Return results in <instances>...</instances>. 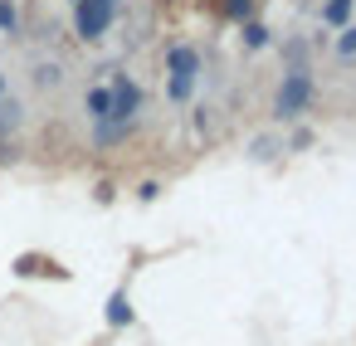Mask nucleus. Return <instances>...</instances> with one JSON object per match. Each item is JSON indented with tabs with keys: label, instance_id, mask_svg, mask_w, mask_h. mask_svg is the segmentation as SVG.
<instances>
[{
	"label": "nucleus",
	"instance_id": "obj_1",
	"mask_svg": "<svg viewBox=\"0 0 356 346\" xmlns=\"http://www.w3.org/2000/svg\"><path fill=\"white\" fill-rule=\"evenodd\" d=\"M312 98H317V79H312V69H283L268 113H273V122H298L302 113H312Z\"/></svg>",
	"mask_w": 356,
	"mask_h": 346
},
{
	"label": "nucleus",
	"instance_id": "obj_3",
	"mask_svg": "<svg viewBox=\"0 0 356 346\" xmlns=\"http://www.w3.org/2000/svg\"><path fill=\"white\" fill-rule=\"evenodd\" d=\"M122 15V0H79L74 6V35L83 44H98Z\"/></svg>",
	"mask_w": 356,
	"mask_h": 346
},
{
	"label": "nucleus",
	"instance_id": "obj_19",
	"mask_svg": "<svg viewBox=\"0 0 356 346\" xmlns=\"http://www.w3.org/2000/svg\"><path fill=\"white\" fill-rule=\"evenodd\" d=\"M0 98H6V74H0Z\"/></svg>",
	"mask_w": 356,
	"mask_h": 346
},
{
	"label": "nucleus",
	"instance_id": "obj_11",
	"mask_svg": "<svg viewBox=\"0 0 356 346\" xmlns=\"http://www.w3.org/2000/svg\"><path fill=\"white\" fill-rule=\"evenodd\" d=\"M278 54H283V69H307V40H302V35L283 40V44H278Z\"/></svg>",
	"mask_w": 356,
	"mask_h": 346
},
{
	"label": "nucleus",
	"instance_id": "obj_5",
	"mask_svg": "<svg viewBox=\"0 0 356 346\" xmlns=\"http://www.w3.org/2000/svg\"><path fill=\"white\" fill-rule=\"evenodd\" d=\"M200 69H205V59L195 44H166V79H195L200 83Z\"/></svg>",
	"mask_w": 356,
	"mask_h": 346
},
{
	"label": "nucleus",
	"instance_id": "obj_6",
	"mask_svg": "<svg viewBox=\"0 0 356 346\" xmlns=\"http://www.w3.org/2000/svg\"><path fill=\"white\" fill-rule=\"evenodd\" d=\"M83 117H88L93 127H103V122L113 117V88H108V79H103V83H93V88L83 93Z\"/></svg>",
	"mask_w": 356,
	"mask_h": 346
},
{
	"label": "nucleus",
	"instance_id": "obj_10",
	"mask_svg": "<svg viewBox=\"0 0 356 346\" xmlns=\"http://www.w3.org/2000/svg\"><path fill=\"white\" fill-rule=\"evenodd\" d=\"M239 44H244L249 54H259V49H268V44H273V35H268V25H264V20H244V25H239Z\"/></svg>",
	"mask_w": 356,
	"mask_h": 346
},
{
	"label": "nucleus",
	"instance_id": "obj_8",
	"mask_svg": "<svg viewBox=\"0 0 356 346\" xmlns=\"http://www.w3.org/2000/svg\"><path fill=\"white\" fill-rule=\"evenodd\" d=\"M103 317H108V327H113V331H122V327H132V317H137V312H132V297H127V293L118 288V293L108 297V312H103Z\"/></svg>",
	"mask_w": 356,
	"mask_h": 346
},
{
	"label": "nucleus",
	"instance_id": "obj_18",
	"mask_svg": "<svg viewBox=\"0 0 356 346\" xmlns=\"http://www.w3.org/2000/svg\"><path fill=\"white\" fill-rule=\"evenodd\" d=\"M156 195H161V181H142L137 186V200H156Z\"/></svg>",
	"mask_w": 356,
	"mask_h": 346
},
{
	"label": "nucleus",
	"instance_id": "obj_4",
	"mask_svg": "<svg viewBox=\"0 0 356 346\" xmlns=\"http://www.w3.org/2000/svg\"><path fill=\"white\" fill-rule=\"evenodd\" d=\"M15 278H54V283H69L74 273L59 263V258H49V254H15Z\"/></svg>",
	"mask_w": 356,
	"mask_h": 346
},
{
	"label": "nucleus",
	"instance_id": "obj_9",
	"mask_svg": "<svg viewBox=\"0 0 356 346\" xmlns=\"http://www.w3.org/2000/svg\"><path fill=\"white\" fill-rule=\"evenodd\" d=\"M20 122H25V108H20L15 98H0V147L20 132Z\"/></svg>",
	"mask_w": 356,
	"mask_h": 346
},
{
	"label": "nucleus",
	"instance_id": "obj_17",
	"mask_svg": "<svg viewBox=\"0 0 356 346\" xmlns=\"http://www.w3.org/2000/svg\"><path fill=\"white\" fill-rule=\"evenodd\" d=\"M288 147H293V151H302V147H312V132H307V127H298V132L288 137Z\"/></svg>",
	"mask_w": 356,
	"mask_h": 346
},
{
	"label": "nucleus",
	"instance_id": "obj_14",
	"mask_svg": "<svg viewBox=\"0 0 356 346\" xmlns=\"http://www.w3.org/2000/svg\"><path fill=\"white\" fill-rule=\"evenodd\" d=\"M332 54H337L341 64H351V59H356V20L337 30V44H332Z\"/></svg>",
	"mask_w": 356,
	"mask_h": 346
},
{
	"label": "nucleus",
	"instance_id": "obj_15",
	"mask_svg": "<svg viewBox=\"0 0 356 346\" xmlns=\"http://www.w3.org/2000/svg\"><path fill=\"white\" fill-rule=\"evenodd\" d=\"M0 35H20V6L15 0H0Z\"/></svg>",
	"mask_w": 356,
	"mask_h": 346
},
{
	"label": "nucleus",
	"instance_id": "obj_13",
	"mask_svg": "<svg viewBox=\"0 0 356 346\" xmlns=\"http://www.w3.org/2000/svg\"><path fill=\"white\" fill-rule=\"evenodd\" d=\"M225 20H234V25H244V20H259V0H225Z\"/></svg>",
	"mask_w": 356,
	"mask_h": 346
},
{
	"label": "nucleus",
	"instance_id": "obj_12",
	"mask_svg": "<svg viewBox=\"0 0 356 346\" xmlns=\"http://www.w3.org/2000/svg\"><path fill=\"white\" fill-rule=\"evenodd\" d=\"M195 98V79H166V103L171 108H186Z\"/></svg>",
	"mask_w": 356,
	"mask_h": 346
},
{
	"label": "nucleus",
	"instance_id": "obj_20",
	"mask_svg": "<svg viewBox=\"0 0 356 346\" xmlns=\"http://www.w3.org/2000/svg\"><path fill=\"white\" fill-rule=\"evenodd\" d=\"M69 6H79V0H69Z\"/></svg>",
	"mask_w": 356,
	"mask_h": 346
},
{
	"label": "nucleus",
	"instance_id": "obj_2",
	"mask_svg": "<svg viewBox=\"0 0 356 346\" xmlns=\"http://www.w3.org/2000/svg\"><path fill=\"white\" fill-rule=\"evenodd\" d=\"M108 88H113V117H108L103 127H127V132H137V127H142V108H147L142 83H137L132 74L113 69V74H108Z\"/></svg>",
	"mask_w": 356,
	"mask_h": 346
},
{
	"label": "nucleus",
	"instance_id": "obj_16",
	"mask_svg": "<svg viewBox=\"0 0 356 346\" xmlns=\"http://www.w3.org/2000/svg\"><path fill=\"white\" fill-rule=\"evenodd\" d=\"M40 88H59V79H64V69L59 64H35V74H30Z\"/></svg>",
	"mask_w": 356,
	"mask_h": 346
},
{
	"label": "nucleus",
	"instance_id": "obj_7",
	"mask_svg": "<svg viewBox=\"0 0 356 346\" xmlns=\"http://www.w3.org/2000/svg\"><path fill=\"white\" fill-rule=\"evenodd\" d=\"M351 15H356V0H322L317 25L322 30H341V25H351Z\"/></svg>",
	"mask_w": 356,
	"mask_h": 346
}]
</instances>
